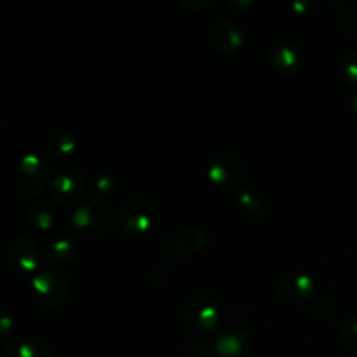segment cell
I'll list each match as a JSON object with an SVG mask.
<instances>
[{
  "label": "cell",
  "mask_w": 357,
  "mask_h": 357,
  "mask_svg": "<svg viewBox=\"0 0 357 357\" xmlns=\"http://www.w3.org/2000/svg\"><path fill=\"white\" fill-rule=\"evenodd\" d=\"M77 146H79V143H77L75 135L70 131L59 129V131H52L51 135L47 136L44 150L49 157H52V159H66V157L75 153Z\"/></svg>",
  "instance_id": "16"
},
{
  "label": "cell",
  "mask_w": 357,
  "mask_h": 357,
  "mask_svg": "<svg viewBox=\"0 0 357 357\" xmlns=\"http://www.w3.org/2000/svg\"><path fill=\"white\" fill-rule=\"evenodd\" d=\"M180 317L181 324L190 333L204 337L218 328L220 321H222V309L209 295L192 293L181 303Z\"/></svg>",
  "instance_id": "1"
},
{
  "label": "cell",
  "mask_w": 357,
  "mask_h": 357,
  "mask_svg": "<svg viewBox=\"0 0 357 357\" xmlns=\"http://www.w3.org/2000/svg\"><path fill=\"white\" fill-rule=\"evenodd\" d=\"M79 250L80 248L75 237L58 236L45 248V260L52 267H65V265L73 264L77 260Z\"/></svg>",
  "instance_id": "15"
},
{
  "label": "cell",
  "mask_w": 357,
  "mask_h": 357,
  "mask_svg": "<svg viewBox=\"0 0 357 357\" xmlns=\"http://www.w3.org/2000/svg\"><path fill=\"white\" fill-rule=\"evenodd\" d=\"M342 73L345 80L357 86V51H351L342 58Z\"/></svg>",
  "instance_id": "21"
},
{
  "label": "cell",
  "mask_w": 357,
  "mask_h": 357,
  "mask_svg": "<svg viewBox=\"0 0 357 357\" xmlns=\"http://www.w3.org/2000/svg\"><path fill=\"white\" fill-rule=\"evenodd\" d=\"M30 295L44 310H61L72 300V286L65 275L54 271H42L30 279Z\"/></svg>",
  "instance_id": "3"
},
{
  "label": "cell",
  "mask_w": 357,
  "mask_h": 357,
  "mask_svg": "<svg viewBox=\"0 0 357 357\" xmlns=\"http://www.w3.org/2000/svg\"><path fill=\"white\" fill-rule=\"evenodd\" d=\"M26 218L31 229L38 230V232H47L58 222V213H56V208L52 204L45 201H38L28 208Z\"/></svg>",
  "instance_id": "18"
},
{
  "label": "cell",
  "mask_w": 357,
  "mask_h": 357,
  "mask_svg": "<svg viewBox=\"0 0 357 357\" xmlns=\"http://www.w3.org/2000/svg\"><path fill=\"white\" fill-rule=\"evenodd\" d=\"M316 291V281L307 272L291 271L282 275L275 286L279 300L289 305H300L305 303Z\"/></svg>",
  "instance_id": "9"
},
{
  "label": "cell",
  "mask_w": 357,
  "mask_h": 357,
  "mask_svg": "<svg viewBox=\"0 0 357 357\" xmlns=\"http://www.w3.org/2000/svg\"><path fill=\"white\" fill-rule=\"evenodd\" d=\"M338 338L349 351L357 352V316H351L342 321L338 328Z\"/></svg>",
  "instance_id": "19"
},
{
  "label": "cell",
  "mask_w": 357,
  "mask_h": 357,
  "mask_svg": "<svg viewBox=\"0 0 357 357\" xmlns=\"http://www.w3.org/2000/svg\"><path fill=\"white\" fill-rule=\"evenodd\" d=\"M208 42L220 54H232L244 44V33L234 21H218L209 30Z\"/></svg>",
  "instance_id": "12"
},
{
  "label": "cell",
  "mask_w": 357,
  "mask_h": 357,
  "mask_svg": "<svg viewBox=\"0 0 357 357\" xmlns=\"http://www.w3.org/2000/svg\"><path fill=\"white\" fill-rule=\"evenodd\" d=\"M14 330V316L7 309L0 312V337H7Z\"/></svg>",
  "instance_id": "23"
},
{
  "label": "cell",
  "mask_w": 357,
  "mask_h": 357,
  "mask_svg": "<svg viewBox=\"0 0 357 357\" xmlns=\"http://www.w3.org/2000/svg\"><path fill=\"white\" fill-rule=\"evenodd\" d=\"M237 206H239L241 213L246 215L248 218H264L268 211V201L261 192L255 190V188H243L237 194Z\"/></svg>",
  "instance_id": "17"
},
{
  "label": "cell",
  "mask_w": 357,
  "mask_h": 357,
  "mask_svg": "<svg viewBox=\"0 0 357 357\" xmlns=\"http://www.w3.org/2000/svg\"><path fill=\"white\" fill-rule=\"evenodd\" d=\"M6 357H52V347L44 337L20 335L7 344Z\"/></svg>",
  "instance_id": "14"
},
{
  "label": "cell",
  "mask_w": 357,
  "mask_h": 357,
  "mask_svg": "<svg viewBox=\"0 0 357 357\" xmlns=\"http://www.w3.org/2000/svg\"><path fill=\"white\" fill-rule=\"evenodd\" d=\"M208 243V232H204L202 229H195V227H187V229L174 230L167 237L166 251L173 258H187L204 250Z\"/></svg>",
  "instance_id": "10"
},
{
  "label": "cell",
  "mask_w": 357,
  "mask_h": 357,
  "mask_svg": "<svg viewBox=\"0 0 357 357\" xmlns=\"http://www.w3.org/2000/svg\"><path fill=\"white\" fill-rule=\"evenodd\" d=\"M91 190H93L94 197L105 199L114 192V178L108 174H98L91 181Z\"/></svg>",
  "instance_id": "20"
},
{
  "label": "cell",
  "mask_w": 357,
  "mask_h": 357,
  "mask_svg": "<svg viewBox=\"0 0 357 357\" xmlns=\"http://www.w3.org/2000/svg\"><path fill=\"white\" fill-rule=\"evenodd\" d=\"M7 264L20 274H31L38 268L40 253L37 244L24 236H17L9 241L6 250Z\"/></svg>",
  "instance_id": "11"
},
{
  "label": "cell",
  "mask_w": 357,
  "mask_h": 357,
  "mask_svg": "<svg viewBox=\"0 0 357 357\" xmlns=\"http://www.w3.org/2000/svg\"><path fill=\"white\" fill-rule=\"evenodd\" d=\"M49 180V164L38 153H26L20 159L14 169V190L21 197H35L42 192Z\"/></svg>",
  "instance_id": "5"
},
{
  "label": "cell",
  "mask_w": 357,
  "mask_h": 357,
  "mask_svg": "<svg viewBox=\"0 0 357 357\" xmlns=\"http://www.w3.org/2000/svg\"><path fill=\"white\" fill-rule=\"evenodd\" d=\"M86 176L77 169L61 171L49 181V192L56 204L73 206L84 197L86 192Z\"/></svg>",
  "instance_id": "8"
},
{
  "label": "cell",
  "mask_w": 357,
  "mask_h": 357,
  "mask_svg": "<svg viewBox=\"0 0 357 357\" xmlns=\"http://www.w3.org/2000/svg\"><path fill=\"white\" fill-rule=\"evenodd\" d=\"M70 229L73 236L84 239H98L105 236L112 225V208L103 199L93 197L77 206L70 213Z\"/></svg>",
  "instance_id": "4"
},
{
  "label": "cell",
  "mask_w": 357,
  "mask_h": 357,
  "mask_svg": "<svg viewBox=\"0 0 357 357\" xmlns=\"http://www.w3.org/2000/svg\"><path fill=\"white\" fill-rule=\"evenodd\" d=\"M351 110H352V115L357 119V94L352 98V101H351Z\"/></svg>",
  "instance_id": "24"
},
{
  "label": "cell",
  "mask_w": 357,
  "mask_h": 357,
  "mask_svg": "<svg viewBox=\"0 0 357 357\" xmlns=\"http://www.w3.org/2000/svg\"><path fill=\"white\" fill-rule=\"evenodd\" d=\"M115 218L119 229L128 236H145L159 225L160 206L149 197H132L121 204Z\"/></svg>",
  "instance_id": "2"
},
{
  "label": "cell",
  "mask_w": 357,
  "mask_h": 357,
  "mask_svg": "<svg viewBox=\"0 0 357 357\" xmlns=\"http://www.w3.org/2000/svg\"><path fill=\"white\" fill-rule=\"evenodd\" d=\"M206 174L213 187L227 192V194H232L237 188H241L246 171H244L243 160L236 153L218 152L209 160Z\"/></svg>",
  "instance_id": "6"
},
{
  "label": "cell",
  "mask_w": 357,
  "mask_h": 357,
  "mask_svg": "<svg viewBox=\"0 0 357 357\" xmlns=\"http://www.w3.org/2000/svg\"><path fill=\"white\" fill-rule=\"evenodd\" d=\"M192 357H220L216 354L215 344L208 340L195 342L194 349H192Z\"/></svg>",
  "instance_id": "22"
},
{
  "label": "cell",
  "mask_w": 357,
  "mask_h": 357,
  "mask_svg": "<svg viewBox=\"0 0 357 357\" xmlns=\"http://www.w3.org/2000/svg\"><path fill=\"white\" fill-rule=\"evenodd\" d=\"M268 63L281 75H298L305 66L302 45L289 37H279L268 45Z\"/></svg>",
  "instance_id": "7"
},
{
  "label": "cell",
  "mask_w": 357,
  "mask_h": 357,
  "mask_svg": "<svg viewBox=\"0 0 357 357\" xmlns=\"http://www.w3.org/2000/svg\"><path fill=\"white\" fill-rule=\"evenodd\" d=\"M213 344L220 357H246L253 351V337L243 328L223 330Z\"/></svg>",
  "instance_id": "13"
}]
</instances>
